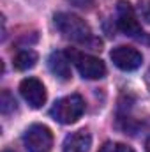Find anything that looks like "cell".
Here are the masks:
<instances>
[{
    "instance_id": "cell-14",
    "label": "cell",
    "mask_w": 150,
    "mask_h": 152,
    "mask_svg": "<svg viewBox=\"0 0 150 152\" xmlns=\"http://www.w3.org/2000/svg\"><path fill=\"white\" fill-rule=\"evenodd\" d=\"M69 2L79 9H90L94 5V0H69Z\"/></svg>"
},
{
    "instance_id": "cell-12",
    "label": "cell",
    "mask_w": 150,
    "mask_h": 152,
    "mask_svg": "<svg viewBox=\"0 0 150 152\" xmlns=\"http://www.w3.org/2000/svg\"><path fill=\"white\" fill-rule=\"evenodd\" d=\"M99 152H134V151H133L129 145H125V143H115V142H110V143H106Z\"/></svg>"
},
{
    "instance_id": "cell-3",
    "label": "cell",
    "mask_w": 150,
    "mask_h": 152,
    "mask_svg": "<svg viewBox=\"0 0 150 152\" xmlns=\"http://www.w3.org/2000/svg\"><path fill=\"white\" fill-rule=\"evenodd\" d=\"M23 143L28 152H50L53 145V134L46 126L34 124L25 131Z\"/></svg>"
},
{
    "instance_id": "cell-7",
    "label": "cell",
    "mask_w": 150,
    "mask_h": 152,
    "mask_svg": "<svg viewBox=\"0 0 150 152\" xmlns=\"http://www.w3.org/2000/svg\"><path fill=\"white\" fill-rule=\"evenodd\" d=\"M20 92L23 99L36 110L46 103V88L37 78H25L20 83Z\"/></svg>"
},
{
    "instance_id": "cell-10",
    "label": "cell",
    "mask_w": 150,
    "mask_h": 152,
    "mask_svg": "<svg viewBox=\"0 0 150 152\" xmlns=\"http://www.w3.org/2000/svg\"><path fill=\"white\" fill-rule=\"evenodd\" d=\"M37 62V53L34 50H23L14 57V67L20 71H27L30 67H34Z\"/></svg>"
},
{
    "instance_id": "cell-15",
    "label": "cell",
    "mask_w": 150,
    "mask_h": 152,
    "mask_svg": "<svg viewBox=\"0 0 150 152\" xmlns=\"http://www.w3.org/2000/svg\"><path fill=\"white\" fill-rule=\"evenodd\" d=\"M145 83H147V88L150 90V69L147 71V75H145Z\"/></svg>"
},
{
    "instance_id": "cell-13",
    "label": "cell",
    "mask_w": 150,
    "mask_h": 152,
    "mask_svg": "<svg viewBox=\"0 0 150 152\" xmlns=\"http://www.w3.org/2000/svg\"><path fill=\"white\" fill-rule=\"evenodd\" d=\"M138 11H140L141 20L150 25V0H141L140 5H138Z\"/></svg>"
},
{
    "instance_id": "cell-8",
    "label": "cell",
    "mask_w": 150,
    "mask_h": 152,
    "mask_svg": "<svg viewBox=\"0 0 150 152\" xmlns=\"http://www.w3.org/2000/svg\"><path fill=\"white\" fill-rule=\"evenodd\" d=\"M92 145V136L88 131L79 129L71 134L66 136L64 145H62V152H88Z\"/></svg>"
},
{
    "instance_id": "cell-11",
    "label": "cell",
    "mask_w": 150,
    "mask_h": 152,
    "mask_svg": "<svg viewBox=\"0 0 150 152\" xmlns=\"http://www.w3.org/2000/svg\"><path fill=\"white\" fill-rule=\"evenodd\" d=\"M0 110H2V113H4V115H9L11 112H14V110H16V101H14V97L11 96V92H7V90H4V92H2Z\"/></svg>"
},
{
    "instance_id": "cell-6",
    "label": "cell",
    "mask_w": 150,
    "mask_h": 152,
    "mask_svg": "<svg viewBox=\"0 0 150 152\" xmlns=\"http://www.w3.org/2000/svg\"><path fill=\"white\" fill-rule=\"evenodd\" d=\"M113 64L122 71H134L141 66L143 55L133 46H117L110 53Z\"/></svg>"
},
{
    "instance_id": "cell-2",
    "label": "cell",
    "mask_w": 150,
    "mask_h": 152,
    "mask_svg": "<svg viewBox=\"0 0 150 152\" xmlns=\"http://www.w3.org/2000/svg\"><path fill=\"white\" fill-rule=\"evenodd\" d=\"M83 113H85V101L78 94H71L58 99L51 108V117L60 124H74Z\"/></svg>"
},
{
    "instance_id": "cell-5",
    "label": "cell",
    "mask_w": 150,
    "mask_h": 152,
    "mask_svg": "<svg viewBox=\"0 0 150 152\" xmlns=\"http://www.w3.org/2000/svg\"><path fill=\"white\" fill-rule=\"evenodd\" d=\"M73 60L78 73L87 80H99L106 75V66L101 58L85 53H73Z\"/></svg>"
},
{
    "instance_id": "cell-9",
    "label": "cell",
    "mask_w": 150,
    "mask_h": 152,
    "mask_svg": "<svg viewBox=\"0 0 150 152\" xmlns=\"http://www.w3.org/2000/svg\"><path fill=\"white\" fill-rule=\"evenodd\" d=\"M48 66H50V71L51 75L55 76L57 80L60 81H67L71 78V67H69V62L66 58V55L62 51H55L50 60H48Z\"/></svg>"
},
{
    "instance_id": "cell-4",
    "label": "cell",
    "mask_w": 150,
    "mask_h": 152,
    "mask_svg": "<svg viewBox=\"0 0 150 152\" xmlns=\"http://www.w3.org/2000/svg\"><path fill=\"white\" fill-rule=\"evenodd\" d=\"M117 25L118 28L129 36V37H138L141 32V25L138 21V16L129 2H118L117 5Z\"/></svg>"
},
{
    "instance_id": "cell-16",
    "label": "cell",
    "mask_w": 150,
    "mask_h": 152,
    "mask_svg": "<svg viewBox=\"0 0 150 152\" xmlns=\"http://www.w3.org/2000/svg\"><path fill=\"white\" fill-rule=\"evenodd\" d=\"M147 152H150V140L147 142Z\"/></svg>"
},
{
    "instance_id": "cell-1",
    "label": "cell",
    "mask_w": 150,
    "mask_h": 152,
    "mask_svg": "<svg viewBox=\"0 0 150 152\" xmlns=\"http://www.w3.org/2000/svg\"><path fill=\"white\" fill-rule=\"evenodd\" d=\"M55 27L66 39L74 41L78 44H90V46L97 44V39L94 37V32L88 27V23L76 14L71 12L55 14Z\"/></svg>"
},
{
    "instance_id": "cell-17",
    "label": "cell",
    "mask_w": 150,
    "mask_h": 152,
    "mask_svg": "<svg viewBox=\"0 0 150 152\" xmlns=\"http://www.w3.org/2000/svg\"><path fill=\"white\" fill-rule=\"evenodd\" d=\"M5 152H11V151H5Z\"/></svg>"
}]
</instances>
